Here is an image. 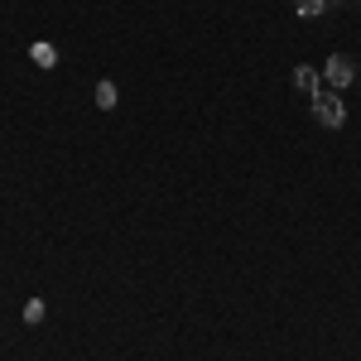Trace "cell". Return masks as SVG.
I'll use <instances>...</instances> for the list:
<instances>
[{"instance_id": "obj_7", "label": "cell", "mask_w": 361, "mask_h": 361, "mask_svg": "<svg viewBox=\"0 0 361 361\" xmlns=\"http://www.w3.org/2000/svg\"><path fill=\"white\" fill-rule=\"evenodd\" d=\"M25 323H44V299H29L25 304Z\"/></svg>"}, {"instance_id": "obj_3", "label": "cell", "mask_w": 361, "mask_h": 361, "mask_svg": "<svg viewBox=\"0 0 361 361\" xmlns=\"http://www.w3.org/2000/svg\"><path fill=\"white\" fill-rule=\"evenodd\" d=\"M294 87H299V92H308V97H313V92H318V68H308V63H299V68H294Z\"/></svg>"}, {"instance_id": "obj_1", "label": "cell", "mask_w": 361, "mask_h": 361, "mask_svg": "<svg viewBox=\"0 0 361 361\" xmlns=\"http://www.w3.org/2000/svg\"><path fill=\"white\" fill-rule=\"evenodd\" d=\"M313 121L323 126V130H342V121H347V106H342V97L337 92H313Z\"/></svg>"}, {"instance_id": "obj_5", "label": "cell", "mask_w": 361, "mask_h": 361, "mask_svg": "<svg viewBox=\"0 0 361 361\" xmlns=\"http://www.w3.org/2000/svg\"><path fill=\"white\" fill-rule=\"evenodd\" d=\"M92 97H97V106H102V111H116V82H97Z\"/></svg>"}, {"instance_id": "obj_8", "label": "cell", "mask_w": 361, "mask_h": 361, "mask_svg": "<svg viewBox=\"0 0 361 361\" xmlns=\"http://www.w3.org/2000/svg\"><path fill=\"white\" fill-rule=\"evenodd\" d=\"M357 5H361V0H357Z\"/></svg>"}, {"instance_id": "obj_2", "label": "cell", "mask_w": 361, "mask_h": 361, "mask_svg": "<svg viewBox=\"0 0 361 361\" xmlns=\"http://www.w3.org/2000/svg\"><path fill=\"white\" fill-rule=\"evenodd\" d=\"M323 78H328V87H347V82H357V63L347 54H333L328 63H323Z\"/></svg>"}, {"instance_id": "obj_4", "label": "cell", "mask_w": 361, "mask_h": 361, "mask_svg": "<svg viewBox=\"0 0 361 361\" xmlns=\"http://www.w3.org/2000/svg\"><path fill=\"white\" fill-rule=\"evenodd\" d=\"M29 58H34L39 68H54V63H58V49H54V44H34V49H29Z\"/></svg>"}, {"instance_id": "obj_6", "label": "cell", "mask_w": 361, "mask_h": 361, "mask_svg": "<svg viewBox=\"0 0 361 361\" xmlns=\"http://www.w3.org/2000/svg\"><path fill=\"white\" fill-rule=\"evenodd\" d=\"M294 10H299L304 20H313V15H323V10H328V0H294Z\"/></svg>"}]
</instances>
